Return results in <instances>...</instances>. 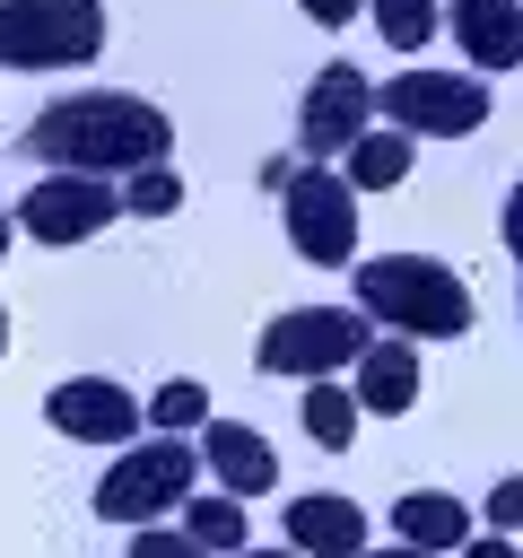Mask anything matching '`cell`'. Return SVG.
<instances>
[{
	"label": "cell",
	"mask_w": 523,
	"mask_h": 558,
	"mask_svg": "<svg viewBox=\"0 0 523 558\" xmlns=\"http://www.w3.org/2000/svg\"><path fill=\"white\" fill-rule=\"evenodd\" d=\"M366 340H375V323L357 305H288V314L262 323L253 366L262 375H288V384H314V375H340Z\"/></svg>",
	"instance_id": "cell-3"
},
{
	"label": "cell",
	"mask_w": 523,
	"mask_h": 558,
	"mask_svg": "<svg viewBox=\"0 0 523 558\" xmlns=\"http://www.w3.org/2000/svg\"><path fill=\"white\" fill-rule=\"evenodd\" d=\"M0 357H9V305H0Z\"/></svg>",
	"instance_id": "cell-28"
},
{
	"label": "cell",
	"mask_w": 523,
	"mask_h": 558,
	"mask_svg": "<svg viewBox=\"0 0 523 558\" xmlns=\"http://www.w3.org/2000/svg\"><path fill=\"white\" fill-rule=\"evenodd\" d=\"M279 227H288L296 262H314V270L357 262V192L331 166H288L279 174Z\"/></svg>",
	"instance_id": "cell-7"
},
{
	"label": "cell",
	"mask_w": 523,
	"mask_h": 558,
	"mask_svg": "<svg viewBox=\"0 0 523 558\" xmlns=\"http://www.w3.org/2000/svg\"><path fill=\"white\" fill-rule=\"evenodd\" d=\"M453 44L479 70H514L523 61V0H453Z\"/></svg>",
	"instance_id": "cell-14"
},
{
	"label": "cell",
	"mask_w": 523,
	"mask_h": 558,
	"mask_svg": "<svg viewBox=\"0 0 523 558\" xmlns=\"http://www.w3.org/2000/svg\"><path fill=\"white\" fill-rule=\"evenodd\" d=\"M366 17H375V35H384L392 52H418L445 9H436V0H366Z\"/></svg>",
	"instance_id": "cell-21"
},
{
	"label": "cell",
	"mask_w": 523,
	"mask_h": 558,
	"mask_svg": "<svg viewBox=\"0 0 523 558\" xmlns=\"http://www.w3.org/2000/svg\"><path fill=\"white\" fill-rule=\"evenodd\" d=\"M392 541H401V549L445 558V549H462V541H471V506H462V497H445V488H410V497H392Z\"/></svg>",
	"instance_id": "cell-15"
},
{
	"label": "cell",
	"mask_w": 523,
	"mask_h": 558,
	"mask_svg": "<svg viewBox=\"0 0 523 558\" xmlns=\"http://www.w3.org/2000/svg\"><path fill=\"white\" fill-rule=\"evenodd\" d=\"M139 418H148L157 436H183V427L209 418V384H200V375H174V384H157V392L139 401Z\"/></svg>",
	"instance_id": "cell-19"
},
{
	"label": "cell",
	"mask_w": 523,
	"mask_h": 558,
	"mask_svg": "<svg viewBox=\"0 0 523 558\" xmlns=\"http://www.w3.org/2000/svg\"><path fill=\"white\" fill-rule=\"evenodd\" d=\"M166 148H174L166 105L122 96V87H78V96H61V105H44L26 122V166H44V174H105V183H122L131 166H166Z\"/></svg>",
	"instance_id": "cell-1"
},
{
	"label": "cell",
	"mask_w": 523,
	"mask_h": 558,
	"mask_svg": "<svg viewBox=\"0 0 523 558\" xmlns=\"http://www.w3.org/2000/svg\"><path fill=\"white\" fill-rule=\"evenodd\" d=\"M357 558H427V549H401V541H392V549H357Z\"/></svg>",
	"instance_id": "cell-26"
},
{
	"label": "cell",
	"mask_w": 523,
	"mask_h": 558,
	"mask_svg": "<svg viewBox=\"0 0 523 558\" xmlns=\"http://www.w3.org/2000/svg\"><path fill=\"white\" fill-rule=\"evenodd\" d=\"M357 131H375V78L349 70V61L314 70V87H305V105H296V148H305V166H331Z\"/></svg>",
	"instance_id": "cell-9"
},
{
	"label": "cell",
	"mask_w": 523,
	"mask_h": 558,
	"mask_svg": "<svg viewBox=\"0 0 523 558\" xmlns=\"http://www.w3.org/2000/svg\"><path fill=\"white\" fill-rule=\"evenodd\" d=\"M183 541L200 549V558H235L253 532H244V497H192L183 506Z\"/></svg>",
	"instance_id": "cell-16"
},
{
	"label": "cell",
	"mask_w": 523,
	"mask_h": 558,
	"mask_svg": "<svg viewBox=\"0 0 523 558\" xmlns=\"http://www.w3.org/2000/svg\"><path fill=\"white\" fill-rule=\"evenodd\" d=\"M523 523V480H497L488 488V532H514Z\"/></svg>",
	"instance_id": "cell-23"
},
{
	"label": "cell",
	"mask_w": 523,
	"mask_h": 558,
	"mask_svg": "<svg viewBox=\"0 0 523 558\" xmlns=\"http://www.w3.org/2000/svg\"><path fill=\"white\" fill-rule=\"evenodd\" d=\"M235 558H296V549H253V541H244V549H235Z\"/></svg>",
	"instance_id": "cell-27"
},
{
	"label": "cell",
	"mask_w": 523,
	"mask_h": 558,
	"mask_svg": "<svg viewBox=\"0 0 523 558\" xmlns=\"http://www.w3.org/2000/svg\"><path fill=\"white\" fill-rule=\"evenodd\" d=\"M200 462L218 471V488L227 497H262V488H279V453H270V436H253V427H235V418H200Z\"/></svg>",
	"instance_id": "cell-11"
},
{
	"label": "cell",
	"mask_w": 523,
	"mask_h": 558,
	"mask_svg": "<svg viewBox=\"0 0 523 558\" xmlns=\"http://www.w3.org/2000/svg\"><path fill=\"white\" fill-rule=\"evenodd\" d=\"M9 235H17V227H9V209H0V253H9Z\"/></svg>",
	"instance_id": "cell-29"
},
{
	"label": "cell",
	"mask_w": 523,
	"mask_h": 558,
	"mask_svg": "<svg viewBox=\"0 0 523 558\" xmlns=\"http://www.w3.org/2000/svg\"><path fill=\"white\" fill-rule=\"evenodd\" d=\"M375 113L401 140H462V131L488 122V78H471V70H392L375 87Z\"/></svg>",
	"instance_id": "cell-6"
},
{
	"label": "cell",
	"mask_w": 523,
	"mask_h": 558,
	"mask_svg": "<svg viewBox=\"0 0 523 558\" xmlns=\"http://www.w3.org/2000/svg\"><path fill=\"white\" fill-rule=\"evenodd\" d=\"M113 192H122V218H174L183 209V174L174 166H131Z\"/></svg>",
	"instance_id": "cell-20"
},
{
	"label": "cell",
	"mask_w": 523,
	"mask_h": 558,
	"mask_svg": "<svg viewBox=\"0 0 523 558\" xmlns=\"http://www.w3.org/2000/svg\"><path fill=\"white\" fill-rule=\"evenodd\" d=\"M349 401H357V418H401L410 401H418V349H392V340H366L357 357H349Z\"/></svg>",
	"instance_id": "cell-13"
},
{
	"label": "cell",
	"mask_w": 523,
	"mask_h": 558,
	"mask_svg": "<svg viewBox=\"0 0 523 558\" xmlns=\"http://www.w3.org/2000/svg\"><path fill=\"white\" fill-rule=\"evenodd\" d=\"M462 558H514V532H479V541H462Z\"/></svg>",
	"instance_id": "cell-25"
},
{
	"label": "cell",
	"mask_w": 523,
	"mask_h": 558,
	"mask_svg": "<svg viewBox=\"0 0 523 558\" xmlns=\"http://www.w3.org/2000/svg\"><path fill=\"white\" fill-rule=\"evenodd\" d=\"M357 314L401 340H462L479 305H471L462 270L436 253H375V262H357Z\"/></svg>",
	"instance_id": "cell-2"
},
{
	"label": "cell",
	"mask_w": 523,
	"mask_h": 558,
	"mask_svg": "<svg viewBox=\"0 0 523 558\" xmlns=\"http://www.w3.org/2000/svg\"><path fill=\"white\" fill-rule=\"evenodd\" d=\"M296 9H305V17H314V26H349V17H357V9H366V0H296Z\"/></svg>",
	"instance_id": "cell-24"
},
{
	"label": "cell",
	"mask_w": 523,
	"mask_h": 558,
	"mask_svg": "<svg viewBox=\"0 0 523 558\" xmlns=\"http://www.w3.org/2000/svg\"><path fill=\"white\" fill-rule=\"evenodd\" d=\"M288 549L296 558H357L366 549V506L357 497H331V488L288 497Z\"/></svg>",
	"instance_id": "cell-12"
},
{
	"label": "cell",
	"mask_w": 523,
	"mask_h": 558,
	"mask_svg": "<svg viewBox=\"0 0 523 558\" xmlns=\"http://www.w3.org/2000/svg\"><path fill=\"white\" fill-rule=\"evenodd\" d=\"M192 480H200V453L183 436H131V445H113V462L96 480V514L105 523H157V514H174V497Z\"/></svg>",
	"instance_id": "cell-4"
},
{
	"label": "cell",
	"mask_w": 523,
	"mask_h": 558,
	"mask_svg": "<svg viewBox=\"0 0 523 558\" xmlns=\"http://www.w3.org/2000/svg\"><path fill=\"white\" fill-rule=\"evenodd\" d=\"M296 418H305V436H314L323 453H349V445H357V401H349L331 375L305 384V410H296Z\"/></svg>",
	"instance_id": "cell-18"
},
{
	"label": "cell",
	"mask_w": 523,
	"mask_h": 558,
	"mask_svg": "<svg viewBox=\"0 0 523 558\" xmlns=\"http://www.w3.org/2000/svg\"><path fill=\"white\" fill-rule=\"evenodd\" d=\"M105 52V0H0V70H78Z\"/></svg>",
	"instance_id": "cell-5"
},
{
	"label": "cell",
	"mask_w": 523,
	"mask_h": 558,
	"mask_svg": "<svg viewBox=\"0 0 523 558\" xmlns=\"http://www.w3.org/2000/svg\"><path fill=\"white\" fill-rule=\"evenodd\" d=\"M340 157H349V174H340L349 192H392V183L410 174V140H401V131H392V140H375V131H357V140H349Z\"/></svg>",
	"instance_id": "cell-17"
},
{
	"label": "cell",
	"mask_w": 523,
	"mask_h": 558,
	"mask_svg": "<svg viewBox=\"0 0 523 558\" xmlns=\"http://www.w3.org/2000/svg\"><path fill=\"white\" fill-rule=\"evenodd\" d=\"M44 418L70 436V445H131L148 418H139V401L113 384V375H70V384H52L44 392Z\"/></svg>",
	"instance_id": "cell-10"
},
{
	"label": "cell",
	"mask_w": 523,
	"mask_h": 558,
	"mask_svg": "<svg viewBox=\"0 0 523 558\" xmlns=\"http://www.w3.org/2000/svg\"><path fill=\"white\" fill-rule=\"evenodd\" d=\"M131 558H200L183 532H166V523H131Z\"/></svg>",
	"instance_id": "cell-22"
},
{
	"label": "cell",
	"mask_w": 523,
	"mask_h": 558,
	"mask_svg": "<svg viewBox=\"0 0 523 558\" xmlns=\"http://www.w3.org/2000/svg\"><path fill=\"white\" fill-rule=\"evenodd\" d=\"M113 218H122V192H113L105 174H35L9 227H26L35 244H87V235H105Z\"/></svg>",
	"instance_id": "cell-8"
}]
</instances>
